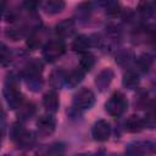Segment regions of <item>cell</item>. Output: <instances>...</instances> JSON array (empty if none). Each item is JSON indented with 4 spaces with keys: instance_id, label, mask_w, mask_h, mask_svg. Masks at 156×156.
I'll use <instances>...</instances> for the list:
<instances>
[{
    "instance_id": "6da1fadb",
    "label": "cell",
    "mask_w": 156,
    "mask_h": 156,
    "mask_svg": "<svg viewBox=\"0 0 156 156\" xmlns=\"http://www.w3.org/2000/svg\"><path fill=\"white\" fill-rule=\"evenodd\" d=\"M127 107H128V101H127L126 96L119 91L112 94L111 98L105 104V108H106L107 113L113 117L122 116L126 112Z\"/></svg>"
},
{
    "instance_id": "7a4b0ae2",
    "label": "cell",
    "mask_w": 156,
    "mask_h": 156,
    "mask_svg": "<svg viewBox=\"0 0 156 156\" xmlns=\"http://www.w3.org/2000/svg\"><path fill=\"white\" fill-rule=\"evenodd\" d=\"M11 138L20 147H30L35 140L33 133L23 128L21 124H13L11 129Z\"/></svg>"
},
{
    "instance_id": "3957f363",
    "label": "cell",
    "mask_w": 156,
    "mask_h": 156,
    "mask_svg": "<svg viewBox=\"0 0 156 156\" xmlns=\"http://www.w3.org/2000/svg\"><path fill=\"white\" fill-rule=\"evenodd\" d=\"M65 50H66V46L62 40H58V39L50 40L45 44V46L43 49V55L48 61L52 62V61L57 60L58 57H61L65 54Z\"/></svg>"
},
{
    "instance_id": "277c9868",
    "label": "cell",
    "mask_w": 156,
    "mask_h": 156,
    "mask_svg": "<svg viewBox=\"0 0 156 156\" xmlns=\"http://www.w3.org/2000/svg\"><path fill=\"white\" fill-rule=\"evenodd\" d=\"M95 102V95L90 89H80L73 96V106L78 110L90 108Z\"/></svg>"
},
{
    "instance_id": "5b68a950",
    "label": "cell",
    "mask_w": 156,
    "mask_h": 156,
    "mask_svg": "<svg viewBox=\"0 0 156 156\" xmlns=\"http://www.w3.org/2000/svg\"><path fill=\"white\" fill-rule=\"evenodd\" d=\"M91 134L96 141H106L111 134L110 123L105 119H99L98 122H95L93 130H91Z\"/></svg>"
},
{
    "instance_id": "8992f818",
    "label": "cell",
    "mask_w": 156,
    "mask_h": 156,
    "mask_svg": "<svg viewBox=\"0 0 156 156\" xmlns=\"http://www.w3.org/2000/svg\"><path fill=\"white\" fill-rule=\"evenodd\" d=\"M55 118L52 116H41L39 117V119L37 121V127L39 133L44 134V135H49L55 130Z\"/></svg>"
},
{
    "instance_id": "52a82bcc",
    "label": "cell",
    "mask_w": 156,
    "mask_h": 156,
    "mask_svg": "<svg viewBox=\"0 0 156 156\" xmlns=\"http://www.w3.org/2000/svg\"><path fill=\"white\" fill-rule=\"evenodd\" d=\"M43 105L46 111L56 112L58 108V96L55 90H49L43 96Z\"/></svg>"
},
{
    "instance_id": "ba28073f",
    "label": "cell",
    "mask_w": 156,
    "mask_h": 156,
    "mask_svg": "<svg viewBox=\"0 0 156 156\" xmlns=\"http://www.w3.org/2000/svg\"><path fill=\"white\" fill-rule=\"evenodd\" d=\"M112 78H113V72L110 68H106L99 73V76L95 79V84L98 85V88L100 90H105L108 87V84L111 83Z\"/></svg>"
},
{
    "instance_id": "9c48e42d",
    "label": "cell",
    "mask_w": 156,
    "mask_h": 156,
    "mask_svg": "<svg viewBox=\"0 0 156 156\" xmlns=\"http://www.w3.org/2000/svg\"><path fill=\"white\" fill-rule=\"evenodd\" d=\"M83 79V71L82 69H74L71 71L69 73L65 74V85L68 88H74L77 87Z\"/></svg>"
},
{
    "instance_id": "30bf717a",
    "label": "cell",
    "mask_w": 156,
    "mask_h": 156,
    "mask_svg": "<svg viewBox=\"0 0 156 156\" xmlns=\"http://www.w3.org/2000/svg\"><path fill=\"white\" fill-rule=\"evenodd\" d=\"M74 32V22L72 20H63L56 26V33L60 37H69Z\"/></svg>"
},
{
    "instance_id": "8fae6325",
    "label": "cell",
    "mask_w": 156,
    "mask_h": 156,
    "mask_svg": "<svg viewBox=\"0 0 156 156\" xmlns=\"http://www.w3.org/2000/svg\"><path fill=\"white\" fill-rule=\"evenodd\" d=\"M90 45V39L87 37V35H78L73 44H72V49L76 51V52H79V54H85L88 48Z\"/></svg>"
},
{
    "instance_id": "7c38bea8",
    "label": "cell",
    "mask_w": 156,
    "mask_h": 156,
    "mask_svg": "<svg viewBox=\"0 0 156 156\" xmlns=\"http://www.w3.org/2000/svg\"><path fill=\"white\" fill-rule=\"evenodd\" d=\"M65 0H48L44 5V10L49 15H56L65 9Z\"/></svg>"
},
{
    "instance_id": "4fadbf2b",
    "label": "cell",
    "mask_w": 156,
    "mask_h": 156,
    "mask_svg": "<svg viewBox=\"0 0 156 156\" xmlns=\"http://www.w3.org/2000/svg\"><path fill=\"white\" fill-rule=\"evenodd\" d=\"M145 123L138 116H130L126 122V129L130 133H138L144 128Z\"/></svg>"
},
{
    "instance_id": "5bb4252c",
    "label": "cell",
    "mask_w": 156,
    "mask_h": 156,
    "mask_svg": "<svg viewBox=\"0 0 156 156\" xmlns=\"http://www.w3.org/2000/svg\"><path fill=\"white\" fill-rule=\"evenodd\" d=\"M43 69V65L39 61H32L28 63V66L26 67L24 74L27 78H34V77H39Z\"/></svg>"
},
{
    "instance_id": "9a60e30c",
    "label": "cell",
    "mask_w": 156,
    "mask_h": 156,
    "mask_svg": "<svg viewBox=\"0 0 156 156\" xmlns=\"http://www.w3.org/2000/svg\"><path fill=\"white\" fill-rule=\"evenodd\" d=\"M94 65H95V58H94V56L93 55H90V54H83V56H82V58H80V61H79V66H80V69L83 71V72H88V71H90L93 67H94Z\"/></svg>"
},
{
    "instance_id": "2e32d148",
    "label": "cell",
    "mask_w": 156,
    "mask_h": 156,
    "mask_svg": "<svg viewBox=\"0 0 156 156\" xmlns=\"http://www.w3.org/2000/svg\"><path fill=\"white\" fill-rule=\"evenodd\" d=\"M123 85L128 89H134L138 84H139V78L138 74H135L134 72H127L123 76V80H122Z\"/></svg>"
},
{
    "instance_id": "e0dca14e",
    "label": "cell",
    "mask_w": 156,
    "mask_h": 156,
    "mask_svg": "<svg viewBox=\"0 0 156 156\" xmlns=\"http://www.w3.org/2000/svg\"><path fill=\"white\" fill-rule=\"evenodd\" d=\"M34 113V106L32 104H26L24 106H21V116H23L24 118L30 117Z\"/></svg>"
},
{
    "instance_id": "ac0fdd59",
    "label": "cell",
    "mask_w": 156,
    "mask_h": 156,
    "mask_svg": "<svg viewBox=\"0 0 156 156\" xmlns=\"http://www.w3.org/2000/svg\"><path fill=\"white\" fill-rule=\"evenodd\" d=\"M0 57H1V63H2V66H6L7 62H10V52L7 51V49H6V46H5L4 44L1 45Z\"/></svg>"
},
{
    "instance_id": "d6986e66",
    "label": "cell",
    "mask_w": 156,
    "mask_h": 156,
    "mask_svg": "<svg viewBox=\"0 0 156 156\" xmlns=\"http://www.w3.org/2000/svg\"><path fill=\"white\" fill-rule=\"evenodd\" d=\"M39 44H40V40H38V37H37L35 34H32V35L28 38V40H27V45H28L30 49L38 48Z\"/></svg>"
},
{
    "instance_id": "ffe728a7",
    "label": "cell",
    "mask_w": 156,
    "mask_h": 156,
    "mask_svg": "<svg viewBox=\"0 0 156 156\" xmlns=\"http://www.w3.org/2000/svg\"><path fill=\"white\" fill-rule=\"evenodd\" d=\"M38 2H39V0H24V1H23V6H24L27 10L33 11V10L37 9Z\"/></svg>"
},
{
    "instance_id": "44dd1931",
    "label": "cell",
    "mask_w": 156,
    "mask_h": 156,
    "mask_svg": "<svg viewBox=\"0 0 156 156\" xmlns=\"http://www.w3.org/2000/svg\"><path fill=\"white\" fill-rule=\"evenodd\" d=\"M4 2H5V0H2V6H4Z\"/></svg>"
}]
</instances>
